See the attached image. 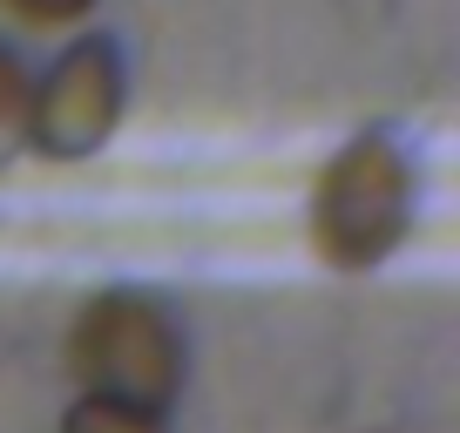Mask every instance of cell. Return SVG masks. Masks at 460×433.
<instances>
[{"label":"cell","mask_w":460,"mask_h":433,"mask_svg":"<svg viewBox=\"0 0 460 433\" xmlns=\"http://www.w3.org/2000/svg\"><path fill=\"white\" fill-rule=\"evenodd\" d=\"M7 7H14V14H28V21H48V28H55V21H75V14H88L95 0H7Z\"/></svg>","instance_id":"6"},{"label":"cell","mask_w":460,"mask_h":433,"mask_svg":"<svg viewBox=\"0 0 460 433\" xmlns=\"http://www.w3.org/2000/svg\"><path fill=\"white\" fill-rule=\"evenodd\" d=\"M413 224V156L393 136H359L325 163L312 197L318 258L339 271H373L400 251Z\"/></svg>","instance_id":"1"},{"label":"cell","mask_w":460,"mask_h":433,"mask_svg":"<svg viewBox=\"0 0 460 433\" xmlns=\"http://www.w3.org/2000/svg\"><path fill=\"white\" fill-rule=\"evenodd\" d=\"M28 149V75H21L14 48L0 41V170Z\"/></svg>","instance_id":"4"},{"label":"cell","mask_w":460,"mask_h":433,"mask_svg":"<svg viewBox=\"0 0 460 433\" xmlns=\"http://www.w3.org/2000/svg\"><path fill=\"white\" fill-rule=\"evenodd\" d=\"M61 433H163V427H156V413H143V406H129V400L88 393L82 406H68Z\"/></svg>","instance_id":"5"},{"label":"cell","mask_w":460,"mask_h":433,"mask_svg":"<svg viewBox=\"0 0 460 433\" xmlns=\"http://www.w3.org/2000/svg\"><path fill=\"white\" fill-rule=\"evenodd\" d=\"M75 373L109 400H129L143 413H163L183 386V339L170 312L136 291H102L75 325Z\"/></svg>","instance_id":"2"},{"label":"cell","mask_w":460,"mask_h":433,"mask_svg":"<svg viewBox=\"0 0 460 433\" xmlns=\"http://www.w3.org/2000/svg\"><path fill=\"white\" fill-rule=\"evenodd\" d=\"M115 116H122V55H115V41L95 34L48 68L41 95H28V143L41 156L75 163L109 143Z\"/></svg>","instance_id":"3"}]
</instances>
